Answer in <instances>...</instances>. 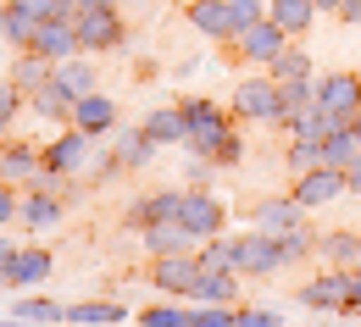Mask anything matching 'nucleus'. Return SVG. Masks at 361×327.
Segmentation results:
<instances>
[{
    "label": "nucleus",
    "instance_id": "1",
    "mask_svg": "<svg viewBox=\"0 0 361 327\" xmlns=\"http://www.w3.org/2000/svg\"><path fill=\"white\" fill-rule=\"evenodd\" d=\"M183 117H189V150H195V161H217V150L233 134V122L212 100H183Z\"/></svg>",
    "mask_w": 361,
    "mask_h": 327
},
{
    "label": "nucleus",
    "instance_id": "2",
    "mask_svg": "<svg viewBox=\"0 0 361 327\" xmlns=\"http://www.w3.org/2000/svg\"><path fill=\"white\" fill-rule=\"evenodd\" d=\"M233 122H278V78H245L233 89Z\"/></svg>",
    "mask_w": 361,
    "mask_h": 327
},
{
    "label": "nucleus",
    "instance_id": "3",
    "mask_svg": "<svg viewBox=\"0 0 361 327\" xmlns=\"http://www.w3.org/2000/svg\"><path fill=\"white\" fill-rule=\"evenodd\" d=\"M233 267L245 272V278H267V272H278L283 267V250H278V238L272 233H245V238H233Z\"/></svg>",
    "mask_w": 361,
    "mask_h": 327
},
{
    "label": "nucleus",
    "instance_id": "4",
    "mask_svg": "<svg viewBox=\"0 0 361 327\" xmlns=\"http://www.w3.org/2000/svg\"><path fill=\"white\" fill-rule=\"evenodd\" d=\"M73 28H78V45H84V50H117V45H123V23H117L111 6L73 11Z\"/></svg>",
    "mask_w": 361,
    "mask_h": 327
},
{
    "label": "nucleus",
    "instance_id": "5",
    "mask_svg": "<svg viewBox=\"0 0 361 327\" xmlns=\"http://www.w3.org/2000/svg\"><path fill=\"white\" fill-rule=\"evenodd\" d=\"M233 45H239V56H245V61H262V67H272V61L289 50V34H283L272 17H262V23L239 28V39H233Z\"/></svg>",
    "mask_w": 361,
    "mask_h": 327
},
{
    "label": "nucleus",
    "instance_id": "6",
    "mask_svg": "<svg viewBox=\"0 0 361 327\" xmlns=\"http://www.w3.org/2000/svg\"><path fill=\"white\" fill-rule=\"evenodd\" d=\"M28 50H39L45 61H56V67H61V61H73L84 45H78L73 17H50V23H39V34H34V45H28Z\"/></svg>",
    "mask_w": 361,
    "mask_h": 327
},
{
    "label": "nucleus",
    "instance_id": "7",
    "mask_svg": "<svg viewBox=\"0 0 361 327\" xmlns=\"http://www.w3.org/2000/svg\"><path fill=\"white\" fill-rule=\"evenodd\" d=\"M339 194H345V172H339V167H312V172H300V184H295V200H300L306 211L334 205Z\"/></svg>",
    "mask_w": 361,
    "mask_h": 327
},
{
    "label": "nucleus",
    "instance_id": "8",
    "mask_svg": "<svg viewBox=\"0 0 361 327\" xmlns=\"http://www.w3.org/2000/svg\"><path fill=\"white\" fill-rule=\"evenodd\" d=\"M150 283L161 288V294H195V283H200V255H161L156 267H150Z\"/></svg>",
    "mask_w": 361,
    "mask_h": 327
},
{
    "label": "nucleus",
    "instance_id": "9",
    "mask_svg": "<svg viewBox=\"0 0 361 327\" xmlns=\"http://www.w3.org/2000/svg\"><path fill=\"white\" fill-rule=\"evenodd\" d=\"M317 105L322 111H339V117H361V78H350V72L317 78Z\"/></svg>",
    "mask_w": 361,
    "mask_h": 327
},
{
    "label": "nucleus",
    "instance_id": "10",
    "mask_svg": "<svg viewBox=\"0 0 361 327\" xmlns=\"http://www.w3.org/2000/svg\"><path fill=\"white\" fill-rule=\"evenodd\" d=\"M189 28L206 34V39H233L239 34V17L228 0H189Z\"/></svg>",
    "mask_w": 361,
    "mask_h": 327
},
{
    "label": "nucleus",
    "instance_id": "11",
    "mask_svg": "<svg viewBox=\"0 0 361 327\" xmlns=\"http://www.w3.org/2000/svg\"><path fill=\"white\" fill-rule=\"evenodd\" d=\"M183 200H189L183 188H161V194H150V200H134V205H128V228L145 233L150 222H178V217H183Z\"/></svg>",
    "mask_w": 361,
    "mask_h": 327
},
{
    "label": "nucleus",
    "instance_id": "12",
    "mask_svg": "<svg viewBox=\"0 0 361 327\" xmlns=\"http://www.w3.org/2000/svg\"><path fill=\"white\" fill-rule=\"evenodd\" d=\"M178 222L195 233V244H206V238L223 233V205H217L212 194H200V188H195V194L183 200V217H178Z\"/></svg>",
    "mask_w": 361,
    "mask_h": 327
},
{
    "label": "nucleus",
    "instance_id": "13",
    "mask_svg": "<svg viewBox=\"0 0 361 327\" xmlns=\"http://www.w3.org/2000/svg\"><path fill=\"white\" fill-rule=\"evenodd\" d=\"M67 122H73L78 134H90V139H100V134H111V128H117V105H111L106 94L94 89V94H84V100L73 105V117H67Z\"/></svg>",
    "mask_w": 361,
    "mask_h": 327
},
{
    "label": "nucleus",
    "instance_id": "14",
    "mask_svg": "<svg viewBox=\"0 0 361 327\" xmlns=\"http://www.w3.org/2000/svg\"><path fill=\"white\" fill-rule=\"evenodd\" d=\"M45 167L61 172V178H67V172H84V167H90V134H78V128L61 134V139L45 150Z\"/></svg>",
    "mask_w": 361,
    "mask_h": 327
},
{
    "label": "nucleus",
    "instance_id": "15",
    "mask_svg": "<svg viewBox=\"0 0 361 327\" xmlns=\"http://www.w3.org/2000/svg\"><path fill=\"white\" fill-rule=\"evenodd\" d=\"M350 283L356 278H345V272H328V278H317L300 288V300L312 305V311H345L350 305Z\"/></svg>",
    "mask_w": 361,
    "mask_h": 327
},
{
    "label": "nucleus",
    "instance_id": "16",
    "mask_svg": "<svg viewBox=\"0 0 361 327\" xmlns=\"http://www.w3.org/2000/svg\"><path fill=\"white\" fill-rule=\"evenodd\" d=\"M34 34H39V17H34L28 6L6 0V6H0V39H6L11 50H28V45H34Z\"/></svg>",
    "mask_w": 361,
    "mask_h": 327
},
{
    "label": "nucleus",
    "instance_id": "17",
    "mask_svg": "<svg viewBox=\"0 0 361 327\" xmlns=\"http://www.w3.org/2000/svg\"><path fill=\"white\" fill-rule=\"evenodd\" d=\"M300 211H306V205H300L295 194H289V200H267V205L256 211V228L278 238V233H289V228H300Z\"/></svg>",
    "mask_w": 361,
    "mask_h": 327
},
{
    "label": "nucleus",
    "instance_id": "18",
    "mask_svg": "<svg viewBox=\"0 0 361 327\" xmlns=\"http://www.w3.org/2000/svg\"><path fill=\"white\" fill-rule=\"evenodd\" d=\"M45 278H50V250H17L6 283L11 288H34V283H45Z\"/></svg>",
    "mask_w": 361,
    "mask_h": 327
},
{
    "label": "nucleus",
    "instance_id": "19",
    "mask_svg": "<svg viewBox=\"0 0 361 327\" xmlns=\"http://www.w3.org/2000/svg\"><path fill=\"white\" fill-rule=\"evenodd\" d=\"M189 300H200V305H233L239 300V272H200Z\"/></svg>",
    "mask_w": 361,
    "mask_h": 327
},
{
    "label": "nucleus",
    "instance_id": "20",
    "mask_svg": "<svg viewBox=\"0 0 361 327\" xmlns=\"http://www.w3.org/2000/svg\"><path fill=\"white\" fill-rule=\"evenodd\" d=\"M267 17L278 23V28H283V34H289V39H295V34H306V28H312L317 0H272V6H267Z\"/></svg>",
    "mask_w": 361,
    "mask_h": 327
},
{
    "label": "nucleus",
    "instance_id": "21",
    "mask_svg": "<svg viewBox=\"0 0 361 327\" xmlns=\"http://www.w3.org/2000/svg\"><path fill=\"white\" fill-rule=\"evenodd\" d=\"M189 244H195V233H189L183 222H150V228H145V250H150V255H178Z\"/></svg>",
    "mask_w": 361,
    "mask_h": 327
},
{
    "label": "nucleus",
    "instance_id": "22",
    "mask_svg": "<svg viewBox=\"0 0 361 327\" xmlns=\"http://www.w3.org/2000/svg\"><path fill=\"white\" fill-rule=\"evenodd\" d=\"M39 161H45V155H34L28 144H6V150H0V184H23V178L34 184Z\"/></svg>",
    "mask_w": 361,
    "mask_h": 327
},
{
    "label": "nucleus",
    "instance_id": "23",
    "mask_svg": "<svg viewBox=\"0 0 361 327\" xmlns=\"http://www.w3.org/2000/svg\"><path fill=\"white\" fill-rule=\"evenodd\" d=\"M145 134H150L156 144H189V117H183V105H173V111H150Z\"/></svg>",
    "mask_w": 361,
    "mask_h": 327
},
{
    "label": "nucleus",
    "instance_id": "24",
    "mask_svg": "<svg viewBox=\"0 0 361 327\" xmlns=\"http://www.w3.org/2000/svg\"><path fill=\"white\" fill-rule=\"evenodd\" d=\"M50 72H56V61H45L39 50H23V61L11 67V84H17L23 94H34V89H45V84H50Z\"/></svg>",
    "mask_w": 361,
    "mask_h": 327
},
{
    "label": "nucleus",
    "instance_id": "25",
    "mask_svg": "<svg viewBox=\"0 0 361 327\" xmlns=\"http://www.w3.org/2000/svg\"><path fill=\"white\" fill-rule=\"evenodd\" d=\"M306 105H317V78L312 84H278V122H283V128H289Z\"/></svg>",
    "mask_w": 361,
    "mask_h": 327
},
{
    "label": "nucleus",
    "instance_id": "26",
    "mask_svg": "<svg viewBox=\"0 0 361 327\" xmlns=\"http://www.w3.org/2000/svg\"><path fill=\"white\" fill-rule=\"evenodd\" d=\"M150 155H156V139H150L145 128L117 134V161H123V167H150Z\"/></svg>",
    "mask_w": 361,
    "mask_h": 327
},
{
    "label": "nucleus",
    "instance_id": "27",
    "mask_svg": "<svg viewBox=\"0 0 361 327\" xmlns=\"http://www.w3.org/2000/svg\"><path fill=\"white\" fill-rule=\"evenodd\" d=\"M272 78H278V84H312V56H306V50H283V56H278V61H272L267 67Z\"/></svg>",
    "mask_w": 361,
    "mask_h": 327
},
{
    "label": "nucleus",
    "instance_id": "28",
    "mask_svg": "<svg viewBox=\"0 0 361 327\" xmlns=\"http://www.w3.org/2000/svg\"><path fill=\"white\" fill-rule=\"evenodd\" d=\"M123 316V305L117 300H90V305H67V322H78V327H111Z\"/></svg>",
    "mask_w": 361,
    "mask_h": 327
},
{
    "label": "nucleus",
    "instance_id": "29",
    "mask_svg": "<svg viewBox=\"0 0 361 327\" xmlns=\"http://www.w3.org/2000/svg\"><path fill=\"white\" fill-rule=\"evenodd\" d=\"M23 222H28V228H56V222H61V200L34 188V194L23 200Z\"/></svg>",
    "mask_w": 361,
    "mask_h": 327
},
{
    "label": "nucleus",
    "instance_id": "30",
    "mask_svg": "<svg viewBox=\"0 0 361 327\" xmlns=\"http://www.w3.org/2000/svg\"><path fill=\"white\" fill-rule=\"evenodd\" d=\"M356 155H361V144H356L350 128H339V134H328V139H322V167H339V172H345Z\"/></svg>",
    "mask_w": 361,
    "mask_h": 327
},
{
    "label": "nucleus",
    "instance_id": "31",
    "mask_svg": "<svg viewBox=\"0 0 361 327\" xmlns=\"http://www.w3.org/2000/svg\"><path fill=\"white\" fill-rule=\"evenodd\" d=\"M56 84L73 94V100H84V94H94V67H84V61H61V67H56Z\"/></svg>",
    "mask_w": 361,
    "mask_h": 327
},
{
    "label": "nucleus",
    "instance_id": "32",
    "mask_svg": "<svg viewBox=\"0 0 361 327\" xmlns=\"http://www.w3.org/2000/svg\"><path fill=\"white\" fill-rule=\"evenodd\" d=\"M34 105H39L45 117H56V122H61V117H73V105H78V100L61 89V84H56V72H50V84H45V89H34Z\"/></svg>",
    "mask_w": 361,
    "mask_h": 327
},
{
    "label": "nucleus",
    "instance_id": "33",
    "mask_svg": "<svg viewBox=\"0 0 361 327\" xmlns=\"http://www.w3.org/2000/svg\"><path fill=\"white\" fill-rule=\"evenodd\" d=\"M317 255H328L334 267H350L361 255V238L356 233H328V238H317Z\"/></svg>",
    "mask_w": 361,
    "mask_h": 327
},
{
    "label": "nucleus",
    "instance_id": "34",
    "mask_svg": "<svg viewBox=\"0 0 361 327\" xmlns=\"http://www.w3.org/2000/svg\"><path fill=\"white\" fill-rule=\"evenodd\" d=\"M200 272H239V267H233V244L206 238V244H200Z\"/></svg>",
    "mask_w": 361,
    "mask_h": 327
},
{
    "label": "nucleus",
    "instance_id": "35",
    "mask_svg": "<svg viewBox=\"0 0 361 327\" xmlns=\"http://www.w3.org/2000/svg\"><path fill=\"white\" fill-rule=\"evenodd\" d=\"M11 311H17L23 322H67V311L50 305V300H11Z\"/></svg>",
    "mask_w": 361,
    "mask_h": 327
},
{
    "label": "nucleus",
    "instance_id": "36",
    "mask_svg": "<svg viewBox=\"0 0 361 327\" xmlns=\"http://www.w3.org/2000/svg\"><path fill=\"white\" fill-rule=\"evenodd\" d=\"M278 250H283V267H289V261L312 255V250H317V238L306 233V228H289V233H278Z\"/></svg>",
    "mask_w": 361,
    "mask_h": 327
},
{
    "label": "nucleus",
    "instance_id": "37",
    "mask_svg": "<svg viewBox=\"0 0 361 327\" xmlns=\"http://www.w3.org/2000/svg\"><path fill=\"white\" fill-rule=\"evenodd\" d=\"M233 305H200V311H189V327H233Z\"/></svg>",
    "mask_w": 361,
    "mask_h": 327
},
{
    "label": "nucleus",
    "instance_id": "38",
    "mask_svg": "<svg viewBox=\"0 0 361 327\" xmlns=\"http://www.w3.org/2000/svg\"><path fill=\"white\" fill-rule=\"evenodd\" d=\"M139 322L145 327H189V311H178V305H150Z\"/></svg>",
    "mask_w": 361,
    "mask_h": 327
},
{
    "label": "nucleus",
    "instance_id": "39",
    "mask_svg": "<svg viewBox=\"0 0 361 327\" xmlns=\"http://www.w3.org/2000/svg\"><path fill=\"white\" fill-rule=\"evenodd\" d=\"M289 161H295V172H312V167H322V144H306V139H295Z\"/></svg>",
    "mask_w": 361,
    "mask_h": 327
},
{
    "label": "nucleus",
    "instance_id": "40",
    "mask_svg": "<svg viewBox=\"0 0 361 327\" xmlns=\"http://www.w3.org/2000/svg\"><path fill=\"white\" fill-rule=\"evenodd\" d=\"M17 105H23V89H17L11 78H0V128H6L11 117H17Z\"/></svg>",
    "mask_w": 361,
    "mask_h": 327
},
{
    "label": "nucleus",
    "instance_id": "41",
    "mask_svg": "<svg viewBox=\"0 0 361 327\" xmlns=\"http://www.w3.org/2000/svg\"><path fill=\"white\" fill-rule=\"evenodd\" d=\"M233 327H278V316H272V311H239Z\"/></svg>",
    "mask_w": 361,
    "mask_h": 327
},
{
    "label": "nucleus",
    "instance_id": "42",
    "mask_svg": "<svg viewBox=\"0 0 361 327\" xmlns=\"http://www.w3.org/2000/svg\"><path fill=\"white\" fill-rule=\"evenodd\" d=\"M239 155H245V144H239V134H228V139H223V150H217V161H223V167H233Z\"/></svg>",
    "mask_w": 361,
    "mask_h": 327
},
{
    "label": "nucleus",
    "instance_id": "43",
    "mask_svg": "<svg viewBox=\"0 0 361 327\" xmlns=\"http://www.w3.org/2000/svg\"><path fill=\"white\" fill-rule=\"evenodd\" d=\"M23 205H17V194H11V184H0V222H11Z\"/></svg>",
    "mask_w": 361,
    "mask_h": 327
},
{
    "label": "nucleus",
    "instance_id": "44",
    "mask_svg": "<svg viewBox=\"0 0 361 327\" xmlns=\"http://www.w3.org/2000/svg\"><path fill=\"white\" fill-rule=\"evenodd\" d=\"M11 261H17V244L0 238V283H6V272H11Z\"/></svg>",
    "mask_w": 361,
    "mask_h": 327
},
{
    "label": "nucleus",
    "instance_id": "45",
    "mask_svg": "<svg viewBox=\"0 0 361 327\" xmlns=\"http://www.w3.org/2000/svg\"><path fill=\"white\" fill-rule=\"evenodd\" d=\"M345 188H350V194H361V155L345 167Z\"/></svg>",
    "mask_w": 361,
    "mask_h": 327
},
{
    "label": "nucleus",
    "instance_id": "46",
    "mask_svg": "<svg viewBox=\"0 0 361 327\" xmlns=\"http://www.w3.org/2000/svg\"><path fill=\"white\" fill-rule=\"evenodd\" d=\"M339 17H345V23H361V0H345V6H339Z\"/></svg>",
    "mask_w": 361,
    "mask_h": 327
},
{
    "label": "nucleus",
    "instance_id": "47",
    "mask_svg": "<svg viewBox=\"0 0 361 327\" xmlns=\"http://www.w3.org/2000/svg\"><path fill=\"white\" fill-rule=\"evenodd\" d=\"M350 311H361V278L350 283Z\"/></svg>",
    "mask_w": 361,
    "mask_h": 327
},
{
    "label": "nucleus",
    "instance_id": "48",
    "mask_svg": "<svg viewBox=\"0 0 361 327\" xmlns=\"http://www.w3.org/2000/svg\"><path fill=\"white\" fill-rule=\"evenodd\" d=\"M339 6H345V0H317V11H339Z\"/></svg>",
    "mask_w": 361,
    "mask_h": 327
},
{
    "label": "nucleus",
    "instance_id": "49",
    "mask_svg": "<svg viewBox=\"0 0 361 327\" xmlns=\"http://www.w3.org/2000/svg\"><path fill=\"white\" fill-rule=\"evenodd\" d=\"M90 6H111V0H78V11H90Z\"/></svg>",
    "mask_w": 361,
    "mask_h": 327
},
{
    "label": "nucleus",
    "instance_id": "50",
    "mask_svg": "<svg viewBox=\"0 0 361 327\" xmlns=\"http://www.w3.org/2000/svg\"><path fill=\"white\" fill-rule=\"evenodd\" d=\"M0 327H39V322H23V316H17V322H0Z\"/></svg>",
    "mask_w": 361,
    "mask_h": 327
},
{
    "label": "nucleus",
    "instance_id": "51",
    "mask_svg": "<svg viewBox=\"0 0 361 327\" xmlns=\"http://www.w3.org/2000/svg\"><path fill=\"white\" fill-rule=\"evenodd\" d=\"M350 134H356V144H361V117H356V122H350Z\"/></svg>",
    "mask_w": 361,
    "mask_h": 327
}]
</instances>
